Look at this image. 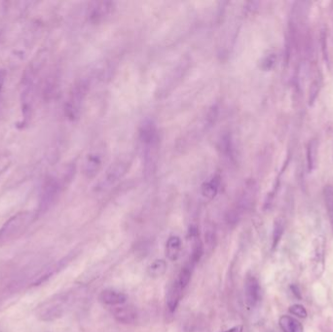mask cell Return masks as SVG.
Returning a JSON list of instances; mask_svg holds the SVG:
<instances>
[{"instance_id": "6da1fadb", "label": "cell", "mask_w": 333, "mask_h": 332, "mask_svg": "<svg viewBox=\"0 0 333 332\" xmlns=\"http://www.w3.org/2000/svg\"><path fill=\"white\" fill-rule=\"evenodd\" d=\"M140 143L142 145L144 174L148 178L156 171L160 150L158 130L151 120L144 121L142 125L140 130Z\"/></svg>"}, {"instance_id": "7a4b0ae2", "label": "cell", "mask_w": 333, "mask_h": 332, "mask_svg": "<svg viewBox=\"0 0 333 332\" xmlns=\"http://www.w3.org/2000/svg\"><path fill=\"white\" fill-rule=\"evenodd\" d=\"M71 301L68 293L58 294L41 303L36 309V317L42 322H53L61 318Z\"/></svg>"}, {"instance_id": "3957f363", "label": "cell", "mask_w": 333, "mask_h": 332, "mask_svg": "<svg viewBox=\"0 0 333 332\" xmlns=\"http://www.w3.org/2000/svg\"><path fill=\"white\" fill-rule=\"evenodd\" d=\"M88 89L89 84L85 80L77 82L71 89L64 107L65 115L69 120L73 121L79 117Z\"/></svg>"}, {"instance_id": "277c9868", "label": "cell", "mask_w": 333, "mask_h": 332, "mask_svg": "<svg viewBox=\"0 0 333 332\" xmlns=\"http://www.w3.org/2000/svg\"><path fill=\"white\" fill-rule=\"evenodd\" d=\"M30 221L31 214L28 211L20 212L12 216L0 229V244L21 235Z\"/></svg>"}, {"instance_id": "5b68a950", "label": "cell", "mask_w": 333, "mask_h": 332, "mask_svg": "<svg viewBox=\"0 0 333 332\" xmlns=\"http://www.w3.org/2000/svg\"><path fill=\"white\" fill-rule=\"evenodd\" d=\"M64 183L62 181L56 177H50L45 181V183L42 187L39 207H38V213L43 214L47 212L48 211L55 205L58 201Z\"/></svg>"}, {"instance_id": "8992f818", "label": "cell", "mask_w": 333, "mask_h": 332, "mask_svg": "<svg viewBox=\"0 0 333 332\" xmlns=\"http://www.w3.org/2000/svg\"><path fill=\"white\" fill-rule=\"evenodd\" d=\"M128 161L118 160L108 167L96 185L98 191H105L118 183L128 172Z\"/></svg>"}, {"instance_id": "52a82bcc", "label": "cell", "mask_w": 333, "mask_h": 332, "mask_svg": "<svg viewBox=\"0 0 333 332\" xmlns=\"http://www.w3.org/2000/svg\"><path fill=\"white\" fill-rule=\"evenodd\" d=\"M256 192H257L256 182L254 181H248L245 183L243 189L239 197L238 203L236 207L233 210H231L230 213L228 214L229 215L228 220L230 222H236L237 219L241 216V214L251 206L256 196Z\"/></svg>"}, {"instance_id": "ba28073f", "label": "cell", "mask_w": 333, "mask_h": 332, "mask_svg": "<svg viewBox=\"0 0 333 332\" xmlns=\"http://www.w3.org/2000/svg\"><path fill=\"white\" fill-rule=\"evenodd\" d=\"M115 11V3L107 0L93 1L88 6V18L94 23H101L108 19Z\"/></svg>"}, {"instance_id": "9c48e42d", "label": "cell", "mask_w": 333, "mask_h": 332, "mask_svg": "<svg viewBox=\"0 0 333 332\" xmlns=\"http://www.w3.org/2000/svg\"><path fill=\"white\" fill-rule=\"evenodd\" d=\"M103 156L97 151L89 153L83 164V174L87 179H93L102 168Z\"/></svg>"}, {"instance_id": "30bf717a", "label": "cell", "mask_w": 333, "mask_h": 332, "mask_svg": "<svg viewBox=\"0 0 333 332\" xmlns=\"http://www.w3.org/2000/svg\"><path fill=\"white\" fill-rule=\"evenodd\" d=\"M244 296L246 304L249 307H255L260 298V285L258 280L252 276L247 275L244 281Z\"/></svg>"}, {"instance_id": "8fae6325", "label": "cell", "mask_w": 333, "mask_h": 332, "mask_svg": "<svg viewBox=\"0 0 333 332\" xmlns=\"http://www.w3.org/2000/svg\"><path fill=\"white\" fill-rule=\"evenodd\" d=\"M113 318L120 324L132 325L138 320V312L132 306H117L112 309Z\"/></svg>"}, {"instance_id": "7c38bea8", "label": "cell", "mask_w": 333, "mask_h": 332, "mask_svg": "<svg viewBox=\"0 0 333 332\" xmlns=\"http://www.w3.org/2000/svg\"><path fill=\"white\" fill-rule=\"evenodd\" d=\"M98 299L102 304L106 306L117 307V306L124 305L126 303L127 295L119 290L107 288V289H103L99 293Z\"/></svg>"}, {"instance_id": "4fadbf2b", "label": "cell", "mask_w": 333, "mask_h": 332, "mask_svg": "<svg viewBox=\"0 0 333 332\" xmlns=\"http://www.w3.org/2000/svg\"><path fill=\"white\" fill-rule=\"evenodd\" d=\"M71 259H72V257L69 255V256H66V257H64L63 259H61V260L56 262L55 264H53V265H51V266L47 267V268L41 273L40 277H37V278L35 279V281L33 282V285H40V284L44 283L45 281H47L49 278L53 277L55 274H57L58 272H60L61 270H62V269L67 265V263L70 262Z\"/></svg>"}, {"instance_id": "5bb4252c", "label": "cell", "mask_w": 333, "mask_h": 332, "mask_svg": "<svg viewBox=\"0 0 333 332\" xmlns=\"http://www.w3.org/2000/svg\"><path fill=\"white\" fill-rule=\"evenodd\" d=\"M184 289H182L180 285L174 282V284L170 286L167 293V307L170 313H175L177 308L180 305L181 299L182 297Z\"/></svg>"}, {"instance_id": "9a60e30c", "label": "cell", "mask_w": 333, "mask_h": 332, "mask_svg": "<svg viewBox=\"0 0 333 332\" xmlns=\"http://www.w3.org/2000/svg\"><path fill=\"white\" fill-rule=\"evenodd\" d=\"M182 242L179 236H171L166 242V255L169 260L177 261L182 253Z\"/></svg>"}, {"instance_id": "2e32d148", "label": "cell", "mask_w": 333, "mask_h": 332, "mask_svg": "<svg viewBox=\"0 0 333 332\" xmlns=\"http://www.w3.org/2000/svg\"><path fill=\"white\" fill-rule=\"evenodd\" d=\"M319 143L316 139L311 140L307 145V168L308 172L312 173L317 166Z\"/></svg>"}, {"instance_id": "e0dca14e", "label": "cell", "mask_w": 333, "mask_h": 332, "mask_svg": "<svg viewBox=\"0 0 333 332\" xmlns=\"http://www.w3.org/2000/svg\"><path fill=\"white\" fill-rule=\"evenodd\" d=\"M279 325L284 332H304L302 325L290 316H282L279 320Z\"/></svg>"}, {"instance_id": "ac0fdd59", "label": "cell", "mask_w": 333, "mask_h": 332, "mask_svg": "<svg viewBox=\"0 0 333 332\" xmlns=\"http://www.w3.org/2000/svg\"><path fill=\"white\" fill-rule=\"evenodd\" d=\"M166 272H167V262L163 259H156L147 267L148 275L154 279L162 277L163 275H165Z\"/></svg>"}, {"instance_id": "d6986e66", "label": "cell", "mask_w": 333, "mask_h": 332, "mask_svg": "<svg viewBox=\"0 0 333 332\" xmlns=\"http://www.w3.org/2000/svg\"><path fill=\"white\" fill-rule=\"evenodd\" d=\"M193 269L194 266L191 265L189 262H187L180 271L178 278L176 280V283L180 285L182 289H185L187 287V285H189L191 281V277H192V273H193Z\"/></svg>"}, {"instance_id": "ffe728a7", "label": "cell", "mask_w": 333, "mask_h": 332, "mask_svg": "<svg viewBox=\"0 0 333 332\" xmlns=\"http://www.w3.org/2000/svg\"><path fill=\"white\" fill-rule=\"evenodd\" d=\"M219 179L217 177L212 179L211 181H209L208 182H206L203 187H202V194L205 198L207 199H213L217 192H218V188H219Z\"/></svg>"}, {"instance_id": "44dd1931", "label": "cell", "mask_w": 333, "mask_h": 332, "mask_svg": "<svg viewBox=\"0 0 333 332\" xmlns=\"http://www.w3.org/2000/svg\"><path fill=\"white\" fill-rule=\"evenodd\" d=\"M324 197L326 202V207L328 210V213L332 222L333 228V186L327 185L324 189Z\"/></svg>"}, {"instance_id": "7402d4cb", "label": "cell", "mask_w": 333, "mask_h": 332, "mask_svg": "<svg viewBox=\"0 0 333 332\" xmlns=\"http://www.w3.org/2000/svg\"><path fill=\"white\" fill-rule=\"evenodd\" d=\"M284 233V222L281 219L276 220L275 225H274V230H273V249L277 247L278 243L281 241V238L283 236Z\"/></svg>"}, {"instance_id": "603a6c76", "label": "cell", "mask_w": 333, "mask_h": 332, "mask_svg": "<svg viewBox=\"0 0 333 332\" xmlns=\"http://www.w3.org/2000/svg\"><path fill=\"white\" fill-rule=\"evenodd\" d=\"M276 62H277V56H276V54L271 53V54H268L267 56H265L262 59L260 66L263 70L268 71V70H271V69L274 68V66L276 65Z\"/></svg>"}, {"instance_id": "cb8c5ba5", "label": "cell", "mask_w": 333, "mask_h": 332, "mask_svg": "<svg viewBox=\"0 0 333 332\" xmlns=\"http://www.w3.org/2000/svg\"><path fill=\"white\" fill-rule=\"evenodd\" d=\"M13 163V159L9 155H1L0 156V180L3 176L9 171Z\"/></svg>"}, {"instance_id": "d4e9b609", "label": "cell", "mask_w": 333, "mask_h": 332, "mask_svg": "<svg viewBox=\"0 0 333 332\" xmlns=\"http://www.w3.org/2000/svg\"><path fill=\"white\" fill-rule=\"evenodd\" d=\"M320 92V81L318 79H315L311 83L310 87V94H309V105H313L316 101L318 95Z\"/></svg>"}, {"instance_id": "484cf974", "label": "cell", "mask_w": 333, "mask_h": 332, "mask_svg": "<svg viewBox=\"0 0 333 332\" xmlns=\"http://www.w3.org/2000/svg\"><path fill=\"white\" fill-rule=\"evenodd\" d=\"M321 46H322V52H323V57L326 61V63L330 64V56L328 52V41H327V32L325 30H322L321 32Z\"/></svg>"}, {"instance_id": "4316f807", "label": "cell", "mask_w": 333, "mask_h": 332, "mask_svg": "<svg viewBox=\"0 0 333 332\" xmlns=\"http://www.w3.org/2000/svg\"><path fill=\"white\" fill-rule=\"evenodd\" d=\"M289 312L292 314V315H295L299 318H306L307 317V311L306 309L302 306V305H299V304H296V305H292L290 308H289Z\"/></svg>"}, {"instance_id": "83f0119b", "label": "cell", "mask_w": 333, "mask_h": 332, "mask_svg": "<svg viewBox=\"0 0 333 332\" xmlns=\"http://www.w3.org/2000/svg\"><path fill=\"white\" fill-rule=\"evenodd\" d=\"M5 80H6V70L2 67H0V97L2 95V91L4 88V84H5Z\"/></svg>"}, {"instance_id": "f1b7e54d", "label": "cell", "mask_w": 333, "mask_h": 332, "mask_svg": "<svg viewBox=\"0 0 333 332\" xmlns=\"http://www.w3.org/2000/svg\"><path fill=\"white\" fill-rule=\"evenodd\" d=\"M242 332V327H235L233 329H230L228 331L224 332Z\"/></svg>"}]
</instances>
